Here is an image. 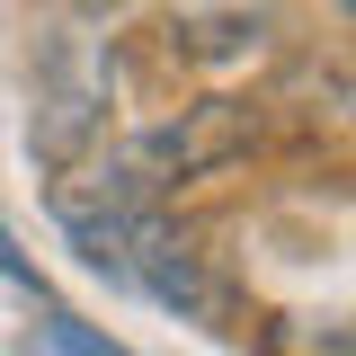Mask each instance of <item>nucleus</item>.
Instances as JSON below:
<instances>
[{"label":"nucleus","mask_w":356,"mask_h":356,"mask_svg":"<svg viewBox=\"0 0 356 356\" xmlns=\"http://www.w3.org/2000/svg\"><path fill=\"white\" fill-rule=\"evenodd\" d=\"M241 143H250V107L214 98V107H196L187 125H161L143 152H134V170H214V161H232Z\"/></svg>","instance_id":"nucleus-2"},{"label":"nucleus","mask_w":356,"mask_h":356,"mask_svg":"<svg viewBox=\"0 0 356 356\" xmlns=\"http://www.w3.org/2000/svg\"><path fill=\"white\" fill-rule=\"evenodd\" d=\"M125 285H143L152 303L187 312V321H222V285H214V267H205V250H196V232H178L161 214H134Z\"/></svg>","instance_id":"nucleus-1"},{"label":"nucleus","mask_w":356,"mask_h":356,"mask_svg":"<svg viewBox=\"0 0 356 356\" xmlns=\"http://www.w3.org/2000/svg\"><path fill=\"white\" fill-rule=\"evenodd\" d=\"M267 356H356V321L348 312H276L267 321Z\"/></svg>","instance_id":"nucleus-3"},{"label":"nucleus","mask_w":356,"mask_h":356,"mask_svg":"<svg viewBox=\"0 0 356 356\" xmlns=\"http://www.w3.org/2000/svg\"><path fill=\"white\" fill-rule=\"evenodd\" d=\"M18 356H125L107 330H89V321H72V312H44L36 330L18 339Z\"/></svg>","instance_id":"nucleus-4"},{"label":"nucleus","mask_w":356,"mask_h":356,"mask_svg":"<svg viewBox=\"0 0 356 356\" xmlns=\"http://www.w3.org/2000/svg\"><path fill=\"white\" fill-rule=\"evenodd\" d=\"M0 276H9V285H36V267H27L18 250H9V232H0Z\"/></svg>","instance_id":"nucleus-5"}]
</instances>
